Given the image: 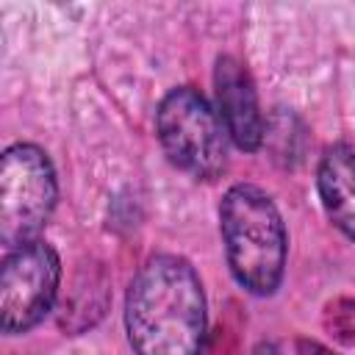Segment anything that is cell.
<instances>
[{"label": "cell", "instance_id": "8992f818", "mask_svg": "<svg viewBox=\"0 0 355 355\" xmlns=\"http://www.w3.org/2000/svg\"><path fill=\"white\" fill-rule=\"evenodd\" d=\"M214 94H216V114L227 130V139L244 153L261 150L266 122L261 114L255 83L239 58H233V55L216 58Z\"/></svg>", "mask_w": 355, "mask_h": 355}, {"label": "cell", "instance_id": "52a82bcc", "mask_svg": "<svg viewBox=\"0 0 355 355\" xmlns=\"http://www.w3.org/2000/svg\"><path fill=\"white\" fill-rule=\"evenodd\" d=\"M316 189L327 219L355 241V147L330 144L316 166Z\"/></svg>", "mask_w": 355, "mask_h": 355}, {"label": "cell", "instance_id": "5b68a950", "mask_svg": "<svg viewBox=\"0 0 355 355\" xmlns=\"http://www.w3.org/2000/svg\"><path fill=\"white\" fill-rule=\"evenodd\" d=\"M61 286L58 252L36 239L8 250L0 269V327L6 336L33 330L55 305Z\"/></svg>", "mask_w": 355, "mask_h": 355}, {"label": "cell", "instance_id": "277c9868", "mask_svg": "<svg viewBox=\"0 0 355 355\" xmlns=\"http://www.w3.org/2000/svg\"><path fill=\"white\" fill-rule=\"evenodd\" d=\"M58 202V178L50 155L31 141H17L0 158V241L17 250L36 241Z\"/></svg>", "mask_w": 355, "mask_h": 355}, {"label": "cell", "instance_id": "ba28073f", "mask_svg": "<svg viewBox=\"0 0 355 355\" xmlns=\"http://www.w3.org/2000/svg\"><path fill=\"white\" fill-rule=\"evenodd\" d=\"M322 324H324V330L336 341L352 347L355 344V300L338 297V300L327 302L324 316H322Z\"/></svg>", "mask_w": 355, "mask_h": 355}, {"label": "cell", "instance_id": "6da1fadb", "mask_svg": "<svg viewBox=\"0 0 355 355\" xmlns=\"http://www.w3.org/2000/svg\"><path fill=\"white\" fill-rule=\"evenodd\" d=\"M125 333L136 355H202L208 302L183 255L158 252L136 269L125 294Z\"/></svg>", "mask_w": 355, "mask_h": 355}, {"label": "cell", "instance_id": "7a4b0ae2", "mask_svg": "<svg viewBox=\"0 0 355 355\" xmlns=\"http://www.w3.org/2000/svg\"><path fill=\"white\" fill-rule=\"evenodd\" d=\"M219 233L236 283L255 297L275 294L288 258V233L275 200L255 183H233L219 202Z\"/></svg>", "mask_w": 355, "mask_h": 355}, {"label": "cell", "instance_id": "9c48e42d", "mask_svg": "<svg viewBox=\"0 0 355 355\" xmlns=\"http://www.w3.org/2000/svg\"><path fill=\"white\" fill-rule=\"evenodd\" d=\"M252 355H277V344H272V341H261V344L252 349Z\"/></svg>", "mask_w": 355, "mask_h": 355}, {"label": "cell", "instance_id": "3957f363", "mask_svg": "<svg viewBox=\"0 0 355 355\" xmlns=\"http://www.w3.org/2000/svg\"><path fill=\"white\" fill-rule=\"evenodd\" d=\"M155 133L164 155L194 180H216L227 166V130L216 108L194 86L164 94L155 111Z\"/></svg>", "mask_w": 355, "mask_h": 355}]
</instances>
